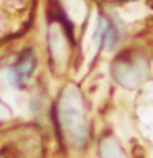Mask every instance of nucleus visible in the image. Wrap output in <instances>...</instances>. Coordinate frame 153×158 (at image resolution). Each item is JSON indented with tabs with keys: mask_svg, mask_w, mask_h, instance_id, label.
Instances as JSON below:
<instances>
[{
	"mask_svg": "<svg viewBox=\"0 0 153 158\" xmlns=\"http://www.w3.org/2000/svg\"><path fill=\"white\" fill-rule=\"evenodd\" d=\"M56 120L59 132L74 147H82L87 142V118L82 97L74 87L66 89L56 104Z\"/></svg>",
	"mask_w": 153,
	"mask_h": 158,
	"instance_id": "1",
	"label": "nucleus"
},
{
	"mask_svg": "<svg viewBox=\"0 0 153 158\" xmlns=\"http://www.w3.org/2000/svg\"><path fill=\"white\" fill-rule=\"evenodd\" d=\"M112 74L123 87H135L147 77L148 66L140 54H122L114 61Z\"/></svg>",
	"mask_w": 153,
	"mask_h": 158,
	"instance_id": "2",
	"label": "nucleus"
},
{
	"mask_svg": "<svg viewBox=\"0 0 153 158\" xmlns=\"http://www.w3.org/2000/svg\"><path fill=\"white\" fill-rule=\"evenodd\" d=\"M123 33L122 23L117 18L107 17V15H99L97 20V27H96V33H94V40L101 48L110 49L120 41Z\"/></svg>",
	"mask_w": 153,
	"mask_h": 158,
	"instance_id": "3",
	"label": "nucleus"
},
{
	"mask_svg": "<svg viewBox=\"0 0 153 158\" xmlns=\"http://www.w3.org/2000/svg\"><path fill=\"white\" fill-rule=\"evenodd\" d=\"M36 68V54L33 49H25L18 54V58L10 66L8 77L15 87H25Z\"/></svg>",
	"mask_w": 153,
	"mask_h": 158,
	"instance_id": "4",
	"label": "nucleus"
},
{
	"mask_svg": "<svg viewBox=\"0 0 153 158\" xmlns=\"http://www.w3.org/2000/svg\"><path fill=\"white\" fill-rule=\"evenodd\" d=\"M101 155L102 158H127V155L123 153L122 147L117 143V140H114V138L107 137L105 140L101 143Z\"/></svg>",
	"mask_w": 153,
	"mask_h": 158,
	"instance_id": "5",
	"label": "nucleus"
},
{
	"mask_svg": "<svg viewBox=\"0 0 153 158\" xmlns=\"http://www.w3.org/2000/svg\"><path fill=\"white\" fill-rule=\"evenodd\" d=\"M10 115V109L7 107V104H3L2 101H0V120H2L3 117Z\"/></svg>",
	"mask_w": 153,
	"mask_h": 158,
	"instance_id": "6",
	"label": "nucleus"
}]
</instances>
